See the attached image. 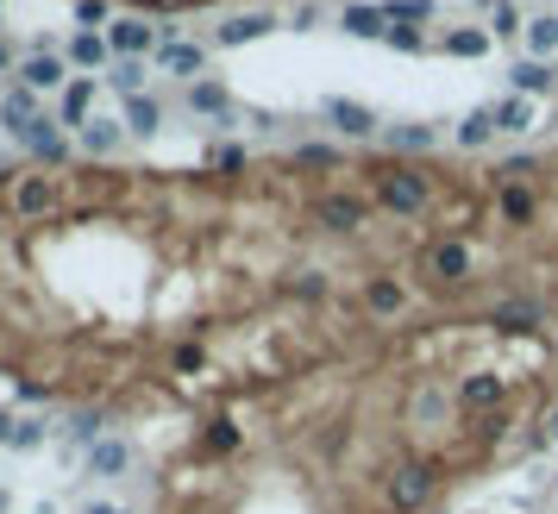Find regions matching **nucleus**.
<instances>
[{
    "label": "nucleus",
    "mask_w": 558,
    "mask_h": 514,
    "mask_svg": "<svg viewBox=\"0 0 558 514\" xmlns=\"http://www.w3.org/2000/svg\"><path fill=\"white\" fill-rule=\"evenodd\" d=\"M0 7H7V0H0Z\"/></svg>",
    "instance_id": "3c124183"
},
{
    "label": "nucleus",
    "mask_w": 558,
    "mask_h": 514,
    "mask_svg": "<svg viewBox=\"0 0 558 514\" xmlns=\"http://www.w3.org/2000/svg\"><path fill=\"white\" fill-rule=\"evenodd\" d=\"M383 44H395V51H408V57H414V51H427L421 26H389V38H383Z\"/></svg>",
    "instance_id": "e433bc0d"
},
{
    "label": "nucleus",
    "mask_w": 558,
    "mask_h": 514,
    "mask_svg": "<svg viewBox=\"0 0 558 514\" xmlns=\"http://www.w3.org/2000/svg\"><path fill=\"white\" fill-rule=\"evenodd\" d=\"M527 120H533L527 95H508V101H496V132H527Z\"/></svg>",
    "instance_id": "2f4dec72"
},
{
    "label": "nucleus",
    "mask_w": 558,
    "mask_h": 514,
    "mask_svg": "<svg viewBox=\"0 0 558 514\" xmlns=\"http://www.w3.org/2000/svg\"><path fill=\"white\" fill-rule=\"evenodd\" d=\"M13 433H19V420H13L7 408H0V446H13Z\"/></svg>",
    "instance_id": "c03bdc74"
},
{
    "label": "nucleus",
    "mask_w": 558,
    "mask_h": 514,
    "mask_svg": "<svg viewBox=\"0 0 558 514\" xmlns=\"http://www.w3.org/2000/svg\"><path fill=\"white\" fill-rule=\"evenodd\" d=\"M101 427H107V414H101V408H76V414H69V439H76L82 452L95 446V439H107Z\"/></svg>",
    "instance_id": "cd10ccee"
},
{
    "label": "nucleus",
    "mask_w": 558,
    "mask_h": 514,
    "mask_svg": "<svg viewBox=\"0 0 558 514\" xmlns=\"http://www.w3.org/2000/svg\"><path fill=\"white\" fill-rule=\"evenodd\" d=\"M0 514H7V489H0Z\"/></svg>",
    "instance_id": "09e8293b"
},
{
    "label": "nucleus",
    "mask_w": 558,
    "mask_h": 514,
    "mask_svg": "<svg viewBox=\"0 0 558 514\" xmlns=\"http://www.w3.org/2000/svg\"><path fill=\"white\" fill-rule=\"evenodd\" d=\"M383 145H389V157H421V151L439 145V132L421 126V120H402V126H383Z\"/></svg>",
    "instance_id": "ddd939ff"
},
{
    "label": "nucleus",
    "mask_w": 558,
    "mask_h": 514,
    "mask_svg": "<svg viewBox=\"0 0 558 514\" xmlns=\"http://www.w3.org/2000/svg\"><path fill=\"white\" fill-rule=\"evenodd\" d=\"M120 132H126V120H88V126H82V151H88V157H113Z\"/></svg>",
    "instance_id": "393cba45"
},
{
    "label": "nucleus",
    "mask_w": 558,
    "mask_h": 514,
    "mask_svg": "<svg viewBox=\"0 0 558 514\" xmlns=\"http://www.w3.org/2000/svg\"><path fill=\"white\" fill-rule=\"evenodd\" d=\"M157 57H164L170 69H176V76H207V51H201V44H164V51H157Z\"/></svg>",
    "instance_id": "a878e982"
},
{
    "label": "nucleus",
    "mask_w": 558,
    "mask_h": 514,
    "mask_svg": "<svg viewBox=\"0 0 558 514\" xmlns=\"http://www.w3.org/2000/svg\"><path fill=\"white\" fill-rule=\"evenodd\" d=\"M314 226L320 232H339V239H352V232H364V220H370V207L358 201V195H320L314 207Z\"/></svg>",
    "instance_id": "20e7f679"
},
{
    "label": "nucleus",
    "mask_w": 558,
    "mask_h": 514,
    "mask_svg": "<svg viewBox=\"0 0 558 514\" xmlns=\"http://www.w3.org/2000/svg\"><path fill=\"white\" fill-rule=\"evenodd\" d=\"M176 514H201V508H176Z\"/></svg>",
    "instance_id": "8fccbe9b"
},
{
    "label": "nucleus",
    "mask_w": 558,
    "mask_h": 514,
    "mask_svg": "<svg viewBox=\"0 0 558 514\" xmlns=\"http://www.w3.org/2000/svg\"><path fill=\"white\" fill-rule=\"evenodd\" d=\"M320 113H327V126H339L345 138H370V132L383 126V120H377V113H370L364 101H345V95H333V101L320 107Z\"/></svg>",
    "instance_id": "9d476101"
},
{
    "label": "nucleus",
    "mask_w": 558,
    "mask_h": 514,
    "mask_svg": "<svg viewBox=\"0 0 558 514\" xmlns=\"http://www.w3.org/2000/svg\"><path fill=\"white\" fill-rule=\"evenodd\" d=\"M490 138H496V107H471V113L458 120V145H464V151L490 145Z\"/></svg>",
    "instance_id": "aec40b11"
},
{
    "label": "nucleus",
    "mask_w": 558,
    "mask_h": 514,
    "mask_svg": "<svg viewBox=\"0 0 558 514\" xmlns=\"http://www.w3.org/2000/svg\"><path fill=\"white\" fill-rule=\"evenodd\" d=\"M13 76H19V88H32V95H38V88H63V57L32 51V57H19Z\"/></svg>",
    "instance_id": "4468645a"
},
{
    "label": "nucleus",
    "mask_w": 558,
    "mask_h": 514,
    "mask_svg": "<svg viewBox=\"0 0 558 514\" xmlns=\"http://www.w3.org/2000/svg\"><path fill=\"white\" fill-rule=\"evenodd\" d=\"M370 189H377V207H383V214H395V220H421L427 207H433V195H439V182H433V170H421V163L389 157V163H377Z\"/></svg>",
    "instance_id": "f257e3e1"
},
{
    "label": "nucleus",
    "mask_w": 558,
    "mask_h": 514,
    "mask_svg": "<svg viewBox=\"0 0 558 514\" xmlns=\"http://www.w3.org/2000/svg\"><path fill=\"white\" fill-rule=\"evenodd\" d=\"M508 32H521V7L515 0H496L490 7V38H508Z\"/></svg>",
    "instance_id": "72a5a7b5"
},
{
    "label": "nucleus",
    "mask_w": 558,
    "mask_h": 514,
    "mask_svg": "<svg viewBox=\"0 0 558 514\" xmlns=\"http://www.w3.org/2000/svg\"><path fill=\"white\" fill-rule=\"evenodd\" d=\"M26 151H32V157H44V163H63V157H69V138L57 132V120H51V113H44V120L26 132Z\"/></svg>",
    "instance_id": "a211bd4d"
},
{
    "label": "nucleus",
    "mask_w": 558,
    "mask_h": 514,
    "mask_svg": "<svg viewBox=\"0 0 558 514\" xmlns=\"http://www.w3.org/2000/svg\"><path fill=\"white\" fill-rule=\"evenodd\" d=\"M527 51L540 57V63H552V51H558V13H546V19H533V26H527Z\"/></svg>",
    "instance_id": "7c9ffc66"
},
{
    "label": "nucleus",
    "mask_w": 558,
    "mask_h": 514,
    "mask_svg": "<svg viewBox=\"0 0 558 514\" xmlns=\"http://www.w3.org/2000/svg\"><path fill=\"white\" fill-rule=\"evenodd\" d=\"M82 458H88V477H120L132 464V446H126V439H95Z\"/></svg>",
    "instance_id": "2eb2a0df"
},
{
    "label": "nucleus",
    "mask_w": 558,
    "mask_h": 514,
    "mask_svg": "<svg viewBox=\"0 0 558 514\" xmlns=\"http://www.w3.org/2000/svg\"><path fill=\"white\" fill-rule=\"evenodd\" d=\"M289 295L295 301H320V295H327V270H301L295 283H289Z\"/></svg>",
    "instance_id": "c9c22d12"
},
{
    "label": "nucleus",
    "mask_w": 558,
    "mask_h": 514,
    "mask_svg": "<svg viewBox=\"0 0 558 514\" xmlns=\"http://www.w3.org/2000/svg\"><path fill=\"white\" fill-rule=\"evenodd\" d=\"M214 170H220V176H239V170H245V145H220V151H214Z\"/></svg>",
    "instance_id": "ea45409f"
},
{
    "label": "nucleus",
    "mask_w": 558,
    "mask_h": 514,
    "mask_svg": "<svg viewBox=\"0 0 558 514\" xmlns=\"http://www.w3.org/2000/svg\"><path fill=\"white\" fill-rule=\"evenodd\" d=\"M508 82H515V95H552V82H558V69L552 63H540V57H527V63H515L508 69Z\"/></svg>",
    "instance_id": "dca6fc26"
},
{
    "label": "nucleus",
    "mask_w": 558,
    "mask_h": 514,
    "mask_svg": "<svg viewBox=\"0 0 558 514\" xmlns=\"http://www.w3.org/2000/svg\"><path fill=\"white\" fill-rule=\"evenodd\" d=\"M38 120H44V113H38V95H32V88H19V82H13L7 95H0V126H7L13 138H26Z\"/></svg>",
    "instance_id": "1a4fd4ad"
},
{
    "label": "nucleus",
    "mask_w": 558,
    "mask_h": 514,
    "mask_svg": "<svg viewBox=\"0 0 558 514\" xmlns=\"http://www.w3.org/2000/svg\"><path fill=\"white\" fill-rule=\"evenodd\" d=\"M490 326H496V333H540V326H546V308H540V301H496V308H490Z\"/></svg>",
    "instance_id": "9b49d317"
},
{
    "label": "nucleus",
    "mask_w": 558,
    "mask_h": 514,
    "mask_svg": "<svg viewBox=\"0 0 558 514\" xmlns=\"http://www.w3.org/2000/svg\"><path fill=\"white\" fill-rule=\"evenodd\" d=\"M433 489H439V471L427 458H408L383 477V502H389V514H421L433 502Z\"/></svg>",
    "instance_id": "f03ea898"
},
{
    "label": "nucleus",
    "mask_w": 558,
    "mask_h": 514,
    "mask_svg": "<svg viewBox=\"0 0 558 514\" xmlns=\"http://www.w3.org/2000/svg\"><path fill=\"white\" fill-rule=\"evenodd\" d=\"M502 395H508V383L496 370H471V377L458 383V408L464 414H490V408H502Z\"/></svg>",
    "instance_id": "0eeeda50"
},
{
    "label": "nucleus",
    "mask_w": 558,
    "mask_h": 514,
    "mask_svg": "<svg viewBox=\"0 0 558 514\" xmlns=\"http://www.w3.org/2000/svg\"><path fill=\"white\" fill-rule=\"evenodd\" d=\"M383 19H389V26H427L433 0H383Z\"/></svg>",
    "instance_id": "c756f323"
},
{
    "label": "nucleus",
    "mask_w": 558,
    "mask_h": 514,
    "mask_svg": "<svg viewBox=\"0 0 558 514\" xmlns=\"http://www.w3.org/2000/svg\"><path fill=\"white\" fill-rule=\"evenodd\" d=\"M402 308H408V289L395 283L389 270H377V276H364V314H370V320H395V314H402Z\"/></svg>",
    "instance_id": "423d86ee"
},
{
    "label": "nucleus",
    "mask_w": 558,
    "mask_h": 514,
    "mask_svg": "<svg viewBox=\"0 0 558 514\" xmlns=\"http://www.w3.org/2000/svg\"><path fill=\"white\" fill-rule=\"evenodd\" d=\"M107 57H113V44L101 32H76V38H69V63H76V69H101Z\"/></svg>",
    "instance_id": "b1692460"
},
{
    "label": "nucleus",
    "mask_w": 558,
    "mask_h": 514,
    "mask_svg": "<svg viewBox=\"0 0 558 514\" xmlns=\"http://www.w3.org/2000/svg\"><path fill=\"white\" fill-rule=\"evenodd\" d=\"M38 439H44V420H19V433H13V446H19V452H32V446H38Z\"/></svg>",
    "instance_id": "79ce46f5"
},
{
    "label": "nucleus",
    "mask_w": 558,
    "mask_h": 514,
    "mask_svg": "<svg viewBox=\"0 0 558 514\" xmlns=\"http://www.w3.org/2000/svg\"><path fill=\"white\" fill-rule=\"evenodd\" d=\"M546 433H552V439H558V414H552V427H546Z\"/></svg>",
    "instance_id": "de8ad7c7"
},
{
    "label": "nucleus",
    "mask_w": 558,
    "mask_h": 514,
    "mask_svg": "<svg viewBox=\"0 0 558 514\" xmlns=\"http://www.w3.org/2000/svg\"><path fill=\"white\" fill-rule=\"evenodd\" d=\"M270 32H276L270 13H239V19H226L214 32V44H251V38H270Z\"/></svg>",
    "instance_id": "f3484780"
},
{
    "label": "nucleus",
    "mask_w": 558,
    "mask_h": 514,
    "mask_svg": "<svg viewBox=\"0 0 558 514\" xmlns=\"http://www.w3.org/2000/svg\"><path fill=\"white\" fill-rule=\"evenodd\" d=\"M421 270H427V283H439V289H464L477 276V251L464 239H433L427 257H421Z\"/></svg>",
    "instance_id": "7ed1b4c3"
},
{
    "label": "nucleus",
    "mask_w": 558,
    "mask_h": 514,
    "mask_svg": "<svg viewBox=\"0 0 558 514\" xmlns=\"http://www.w3.org/2000/svg\"><path fill=\"white\" fill-rule=\"evenodd\" d=\"M138 76H145V63H113V88H120V95H138Z\"/></svg>",
    "instance_id": "58836bf2"
},
{
    "label": "nucleus",
    "mask_w": 558,
    "mask_h": 514,
    "mask_svg": "<svg viewBox=\"0 0 558 514\" xmlns=\"http://www.w3.org/2000/svg\"><path fill=\"white\" fill-rule=\"evenodd\" d=\"M189 107H195V113H220V120H226V113H232V95H226L220 82H189Z\"/></svg>",
    "instance_id": "c85d7f7f"
},
{
    "label": "nucleus",
    "mask_w": 558,
    "mask_h": 514,
    "mask_svg": "<svg viewBox=\"0 0 558 514\" xmlns=\"http://www.w3.org/2000/svg\"><path fill=\"white\" fill-rule=\"evenodd\" d=\"M295 170H339L333 145H295Z\"/></svg>",
    "instance_id": "473e14b6"
},
{
    "label": "nucleus",
    "mask_w": 558,
    "mask_h": 514,
    "mask_svg": "<svg viewBox=\"0 0 558 514\" xmlns=\"http://www.w3.org/2000/svg\"><path fill=\"white\" fill-rule=\"evenodd\" d=\"M7 69H19V63H13V51H7V44H0V76H7Z\"/></svg>",
    "instance_id": "a18cd8bd"
},
{
    "label": "nucleus",
    "mask_w": 558,
    "mask_h": 514,
    "mask_svg": "<svg viewBox=\"0 0 558 514\" xmlns=\"http://www.w3.org/2000/svg\"><path fill=\"white\" fill-rule=\"evenodd\" d=\"M76 19H82V32H95L107 19V0H76Z\"/></svg>",
    "instance_id": "a19ab883"
},
{
    "label": "nucleus",
    "mask_w": 558,
    "mask_h": 514,
    "mask_svg": "<svg viewBox=\"0 0 558 514\" xmlns=\"http://www.w3.org/2000/svg\"><path fill=\"white\" fill-rule=\"evenodd\" d=\"M490 51V26H458L446 32V57H483Z\"/></svg>",
    "instance_id": "bb28decb"
},
{
    "label": "nucleus",
    "mask_w": 558,
    "mask_h": 514,
    "mask_svg": "<svg viewBox=\"0 0 558 514\" xmlns=\"http://www.w3.org/2000/svg\"><path fill=\"white\" fill-rule=\"evenodd\" d=\"M57 207V182L51 176H19L13 182V214L19 220H44Z\"/></svg>",
    "instance_id": "6e6552de"
},
{
    "label": "nucleus",
    "mask_w": 558,
    "mask_h": 514,
    "mask_svg": "<svg viewBox=\"0 0 558 514\" xmlns=\"http://www.w3.org/2000/svg\"><path fill=\"white\" fill-rule=\"evenodd\" d=\"M170 364H176V377H195V370L207 364V352H201V339H195V345H176V358H170Z\"/></svg>",
    "instance_id": "4c0bfd02"
},
{
    "label": "nucleus",
    "mask_w": 558,
    "mask_h": 514,
    "mask_svg": "<svg viewBox=\"0 0 558 514\" xmlns=\"http://www.w3.org/2000/svg\"><path fill=\"white\" fill-rule=\"evenodd\" d=\"M19 402H51V389H44V383H32V377H26V383H19Z\"/></svg>",
    "instance_id": "37998d69"
},
{
    "label": "nucleus",
    "mask_w": 558,
    "mask_h": 514,
    "mask_svg": "<svg viewBox=\"0 0 558 514\" xmlns=\"http://www.w3.org/2000/svg\"><path fill=\"white\" fill-rule=\"evenodd\" d=\"M157 126H164V107H157L151 95H126V132L132 138H151Z\"/></svg>",
    "instance_id": "4be33fe9"
},
{
    "label": "nucleus",
    "mask_w": 558,
    "mask_h": 514,
    "mask_svg": "<svg viewBox=\"0 0 558 514\" xmlns=\"http://www.w3.org/2000/svg\"><path fill=\"white\" fill-rule=\"evenodd\" d=\"M496 220L508 232H527L540 220V195H533V182H496Z\"/></svg>",
    "instance_id": "39448f33"
},
{
    "label": "nucleus",
    "mask_w": 558,
    "mask_h": 514,
    "mask_svg": "<svg viewBox=\"0 0 558 514\" xmlns=\"http://www.w3.org/2000/svg\"><path fill=\"white\" fill-rule=\"evenodd\" d=\"M201 446L214 452V458H226V452H239V446H245L239 420H232V414H214V420H207V433H201Z\"/></svg>",
    "instance_id": "412c9836"
},
{
    "label": "nucleus",
    "mask_w": 558,
    "mask_h": 514,
    "mask_svg": "<svg viewBox=\"0 0 558 514\" xmlns=\"http://www.w3.org/2000/svg\"><path fill=\"white\" fill-rule=\"evenodd\" d=\"M88 107H95V76H76L63 88V126H88Z\"/></svg>",
    "instance_id": "5701e85b"
},
{
    "label": "nucleus",
    "mask_w": 558,
    "mask_h": 514,
    "mask_svg": "<svg viewBox=\"0 0 558 514\" xmlns=\"http://www.w3.org/2000/svg\"><path fill=\"white\" fill-rule=\"evenodd\" d=\"M107 44H113V57L120 63H138L157 44V32L145 26V19H113V32H107Z\"/></svg>",
    "instance_id": "f8f14e48"
},
{
    "label": "nucleus",
    "mask_w": 558,
    "mask_h": 514,
    "mask_svg": "<svg viewBox=\"0 0 558 514\" xmlns=\"http://www.w3.org/2000/svg\"><path fill=\"white\" fill-rule=\"evenodd\" d=\"M540 176V157H508V163H496V182H533Z\"/></svg>",
    "instance_id": "f704fd0d"
},
{
    "label": "nucleus",
    "mask_w": 558,
    "mask_h": 514,
    "mask_svg": "<svg viewBox=\"0 0 558 514\" xmlns=\"http://www.w3.org/2000/svg\"><path fill=\"white\" fill-rule=\"evenodd\" d=\"M339 26H345V38H389V19H383V7H345L339 13Z\"/></svg>",
    "instance_id": "6ab92c4d"
},
{
    "label": "nucleus",
    "mask_w": 558,
    "mask_h": 514,
    "mask_svg": "<svg viewBox=\"0 0 558 514\" xmlns=\"http://www.w3.org/2000/svg\"><path fill=\"white\" fill-rule=\"evenodd\" d=\"M88 514H126V508H88Z\"/></svg>",
    "instance_id": "49530a36"
}]
</instances>
